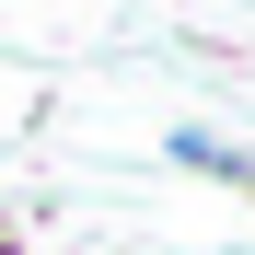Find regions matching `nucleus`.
<instances>
[{"label": "nucleus", "mask_w": 255, "mask_h": 255, "mask_svg": "<svg viewBox=\"0 0 255 255\" xmlns=\"http://www.w3.org/2000/svg\"><path fill=\"white\" fill-rule=\"evenodd\" d=\"M162 162H186V174H221V186H244V197H255V151L209 139V128H174V139H162Z\"/></svg>", "instance_id": "obj_1"}]
</instances>
